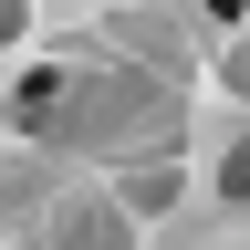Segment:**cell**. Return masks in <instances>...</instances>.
I'll return each instance as SVG.
<instances>
[{
  "instance_id": "obj_1",
  "label": "cell",
  "mask_w": 250,
  "mask_h": 250,
  "mask_svg": "<svg viewBox=\"0 0 250 250\" xmlns=\"http://www.w3.org/2000/svg\"><path fill=\"white\" fill-rule=\"evenodd\" d=\"M208 11H250V0H208Z\"/></svg>"
}]
</instances>
